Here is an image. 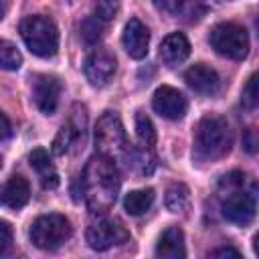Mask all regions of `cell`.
<instances>
[{
  "mask_svg": "<svg viewBox=\"0 0 259 259\" xmlns=\"http://www.w3.org/2000/svg\"><path fill=\"white\" fill-rule=\"evenodd\" d=\"M119 170L115 166V160L95 154L93 158H89V162L83 168V174L77 178V186H79V194L81 198L87 202L89 210L93 214H105L119 192ZM77 194V200H79Z\"/></svg>",
  "mask_w": 259,
  "mask_h": 259,
  "instance_id": "cell-1",
  "label": "cell"
},
{
  "mask_svg": "<svg viewBox=\"0 0 259 259\" xmlns=\"http://www.w3.org/2000/svg\"><path fill=\"white\" fill-rule=\"evenodd\" d=\"M221 214L239 227L249 225L255 219L259 202V186L255 180L241 172L225 174L221 184Z\"/></svg>",
  "mask_w": 259,
  "mask_h": 259,
  "instance_id": "cell-2",
  "label": "cell"
},
{
  "mask_svg": "<svg viewBox=\"0 0 259 259\" xmlns=\"http://www.w3.org/2000/svg\"><path fill=\"white\" fill-rule=\"evenodd\" d=\"M231 127L221 115H204L194 130L192 156L198 162L221 160L231 150Z\"/></svg>",
  "mask_w": 259,
  "mask_h": 259,
  "instance_id": "cell-3",
  "label": "cell"
},
{
  "mask_svg": "<svg viewBox=\"0 0 259 259\" xmlns=\"http://www.w3.org/2000/svg\"><path fill=\"white\" fill-rule=\"evenodd\" d=\"M20 36L26 45V49L42 59H49L57 53L59 49V30L55 26V22L49 16L42 14H34V16H26L20 26Z\"/></svg>",
  "mask_w": 259,
  "mask_h": 259,
  "instance_id": "cell-4",
  "label": "cell"
},
{
  "mask_svg": "<svg viewBox=\"0 0 259 259\" xmlns=\"http://www.w3.org/2000/svg\"><path fill=\"white\" fill-rule=\"evenodd\" d=\"M95 152L111 160H125L130 152L123 123L115 111H103L95 123Z\"/></svg>",
  "mask_w": 259,
  "mask_h": 259,
  "instance_id": "cell-5",
  "label": "cell"
},
{
  "mask_svg": "<svg viewBox=\"0 0 259 259\" xmlns=\"http://www.w3.org/2000/svg\"><path fill=\"white\" fill-rule=\"evenodd\" d=\"M73 227L69 223V219L65 214H40L38 219H34V223L30 225V241L34 247L42 249V251H55L59 249L63 243H67L71 239Z\"/></svg>",
  "mask_w": 259,
  "mask_h": 259,
  "instance_id": "cell-6",
  "label": "cell"
},
{
  "mask_svg": "<svg viewBox=\"0 0 259 259\" xmlns=\"http://www.w3.org/2000/svg\"><path fill=\"white\" fill-rule=\"evenodd\" d=\"M210 47L233 61H243L249 53V34L241 24L235 22H219L210 30Z\"/></svg>",
  "mask_w": 259,
  "mask_h": 259,
  "instance_id": "cell-7",
  "label": "cell"
},
{
  "mask_svg": "<svg viewBox=\"0 0 259 259\" xmlns=\"http://www.w3.org/2000/svg\"><path fill=\"white\" fill-rule=\"evenodd\" d=\"M85 134H87V107L81 103H75L67 123L59 130V134L53 140V154L63 156L73 148L83 146Z\"/></svg>",
  "mask_w": 259,
  "mask_h": 259,
  "instance_id": "cell-8",
  "label": "cell"
},
{
  "mask_svg": "<svg viewBox=\"0 0 259 259\" xmlns=\"http://www.w3.org/2000/svg\"><path fill=\"white\" fill-rule=\"evenodd\" d=\"M85 239L93 251H107L109 247L130 241V233L117 219H97L87 227Z\"/></svg>",
  "mask_w": 259,
  "mask_h": 259,
  "instance_id": "cell-9",
  "label": "cell"
},
{
  "mask_svg": "<svg viewBox=\"0 0 259 259\" xmlns=\"http://www.w3.org/2000/svg\"><path fill=\"white\" fill-rule=\"evenodd\" d=\"M115 57L113 53H109L107 49H93L87 59H85V65H83V73L89 81V85L93 87H103L107 85V81L113 77L115 73Z\"/></svg>",
  "mask_w": 259,
  "mask_h": 259,
  "instance_id": "cell-10",
  "label": "cell"
},
{
  "mask_svg": "<svg viewBox=\"0 0 259 259\" xmlns=\"http://www.w3.org/2000/svg\"><path fill=\"white\" fill-rule=\"evenodd\" d=\"M152 107L154 111L164 117V119H172V121H178L186 115V109H188V101L186 97L170 87V85H162L154 91V97H152Z\"/></svg>",
  "mask_w": 259,
  "mask_h": 259,
  "instance_id": "cell-11",
  "label": "cell"
},
{
  "mask_svg": "<svg viewBox=\"0 0 259 259\" xmlns=\"http://www.w3.org/2000/svg\"><path fill=\"white\" fill-rule=\"evenodd\" d=\"M32 97H34L36 107L45 115L55 113L59 105V97H61V81L53 75H38L32 85Z\"/></svg>",
  "mask_w": 259,
  "mask_h": 259,
  "instance_id": "cell-12",
  "label": "cell"
},
{
  "mask_svg": "<svg viewBox=\"0 0 259 259\" xmlns=\"http://www.w3.org/2000/svg\"><path fill=\"white\" fill-rule=\"evenodd\" d=\"M184 81H186V85L192 91H196L200 95H214L221 89V77H219V73L212 67L204 65V63L192 65L184 73Z\"/></svg>",
  "mask_w": 259,
  "mask_h": 259,
  "instance_id": "cell-13",
  "label": "cell"
},
{
  "mask_svg": "<svg viewBox=\"0 0 259 259\" xmlns=\"http://www.w3.org/2000/svg\"><path fill=\"white\" fill-rule=\"evenodd\" d=\"M121 40L132 59H144L148 55V47H150V30L142 20L130 18L123 28Z\"/></svg>",
  "mask_w": 259,
  "mask_h": 259,
  "instance_id": "cell-14",
  "label": "cell"
},
{
  "mask_svg": "<svg viewBox=\"0 0 259 259\" xmlns=\"http://www.w3.org/2000/svg\"><path fill=\"white\" fill-rule=\"evenodd\" d=\"M190 55V42L182 32L168 34L160 45V59L166 67H178Z\"/></svg>",
  "mask_w": 259,
  "mask_h": 259,
  "instance_id": "cell-15",
  "label": "cell"
},
{
  "mask_svg": "<svg viewBox=\"0 0 259 259\" xmlns=\"http://www.w3.org/2000/svg\"><path fill=\"white\" fill-rule=\"evenodd\" d=\"M28 162L34 168V172L40 180V186L45 190H53V188L59 186V174H57V170L51 162V156L45 148H34L28 156Z\"/></svg>",
  "mask_w": 259,
  "mask_h": 259,
  "instance_id": "cell-16",
  "label": "cell"
},
{
  "mask_svg": "<svg viewBox=\"0 0 259 259\" xmlns=\"http://www.w3.org/2000/svg\"><path fill=\"white\" fill-rule=\"evenodd\" d=\"M156 255L164 257V259H182L186 257V249H184V233L180 227L170 225L158 239L156 245Z\"/></svg>",
  "mask_w": 259,
  "mask_h": 259,
  "instance_id": "cell-17",
  "label": "cell"
},
{
  "mask_svg": "<svg viewBox=\"0 0 259 259\" xmlns=\"http://www.w3.org/2000/svg\"><path fill=\"white\" fill-rule=\"evenodd\" d=\"M28 198H30V186L26 178H22L20 174L10 176L2 188V204L12 210H18L28 202Z\"/></svg>",
  "mask_w": 259,
  "mask_h": 259,
  "instance_id": "cell-18",
  "label": "cell"
},
{
  "mask_svg": "<svg viewBox=\"0 0 259 259\" xmlns=\"http://www.w3.org/2000/svg\"><path fill=\"white\" fill-rule=\"evenodd\" d=\"M154 190L152 188H142V190H132L123 196V208L127 214L132 217H140L144 212L150 210V206L154 204Z\"/></svg>",
  "mask_w": 259,
  "mask_h": 259,
  "instance_id": "cell-19",
  "label": "cell"
},
{
  "mask_svg": "<svg viewBox=\"0 0 259 259\" xmlns=\"http://www.w3.org/2000/svg\"><path fill=\"white\" fill-rule=\"evenodd\" d=\"M127 166H132L140 176H148L154 172L156 168V156L152 154V148L140 146V148H130L127 156H125Z\"/></svg>",
  "mask_w": 259,
  "mask_h": 259,
  "instance_id": "cell-20",
  "label": "cell"
},
{
  "mask_svg": "<svg viewBox=\"0 0 259 259\" xmlns=\"http://www.w3.org/2000/svg\"><path fill=\"white\" fill-rule=\"evenodd\" d=\"M188 188L182 184V182H176V184H170L168 190H166V206L168 210L172 212H182L186 206H188Z\"/></svg>",
  "mask_w": 259,
  "mask_h": 259,
  "instance_id": "cell-21",
  "label": "cell"
},
{
  "mask_svg": "<svg viewBox=\"0 0 259 259\" xmlns=\"http://www.w3.org/2000/svg\"><path fill=\"white\" fill-rule=\"evenodd\" d=\"M136 136L140 140V146L154 148V144H156V130H154L152 119L146 113H142V111L136 113Z\"/></svg>",
  "mask_w": 259,
  "mask_h": 259,
  "instance_id": "cell-22",
  "label": "cell"
},
{
  "mask_svg": "<svg viewBox=\"0 0 259 259\" xmlns=\"http://www.w3.org/2000/svg\"><path fill=\"white\" fill-rule=\"evenodd\" d=\"M81 40L89 47L97 45L99 38H101V32H103V20H99L95 14L93 16H87L83 22H81Z\"/></svg>",
  "mask_w": 259,
  "mask_h": 259,
  "instance_id": "cell-23",
  "label": "cell"
},
{
  "mask_svg": "<svg viewBox=\"0 0 259 259\" xmlns=\"http://www.w3.org/2000/svg\"><path fill=\"white\" fill-rule=\"evenodd\" d=\"M241 103L245 109H259V71L247 79L241 91Z\"/></svg>",
  "mask_w": 259,
  "mask_h": 259,
  "instance_id": "cell-24",
  "label": "cell"
},
{
  "mask_svg": "<svg viewBox=\"0 0 259 259\" xmlns=\"http://www.w3.org/2000/svg\"><path fill=\"white\" fill-rule=\"evenodd\" d=\"M22 63V57L18 53V49L10 42V40H2L0 42V65L6 71H16Z\"/></svg>",
  "mask_w": 259,
  "mask_h": 259,
  "instance_id": "cell-25",
  "label": "cell"
},
{
  "mask_svg": "<svg viewBox=\"0 0 259 259\" xmlns=\"http://www.w3.org/2000/svg\"><path fill=\"white\" fill-rule=\"evenodd\" d=\"M117 10H119V0H93V14L103 22L111 20L117 14Z\"/></svg>",
  "mask_w": 259,
  "mask_h": 259,
  "instance_id": "cell-26",
  "label": "cell"
},
{
  "mask_svg": "<svg viewBox=\"0 0 259 259\" xmlns=\"http://www.w3.org/2000/svg\"><path fill=\"white\" fill-rule=\"evenodd\" d=\"M243 150L247 154H257L259 152V130L247 127L243 132Z\"/></svg>",
  "mask_w": 259,
  "mask_h": 259,
  "instance_id": "cell-27",
  "label": "cell"
},
{
  "mask_svg": "<svg viewBox=\"0 0 259 259\" xmlns=\"http://www.w3.org/2000/svg\"><path fill=\"white\" fill-rule=\"evenodd\" d=\"M10 245H12V229L6 221H2L0 223V255H6Z\"/></svg>",
  "mask_w": 259,
  "mask_h": 259,
  "instance_id": "cell-28",
  "label": "cell"
},
{
  "mask_svg": "<svg viewBox=\"0 0 259 259\" xmlns=\"http://www.w3.org/2000/svg\"><path fill=\"white\" fill-rule=\"evenodd\" d=\"M160 10H164V12H178L182 6H184V2L186 0H152Z\"/></svg>",
  "mask_w": 259,
  "mask_h": 259,
  "instance_id": "cell-29",
  "label": "cell"
},
{
  "mask_svg": "<svg viewBox=\"0 0 259 259\" xmlns=\"http://www.w3.org/2000/svg\"><path fill=\"white\" fill-rule=\"evenodd\" d=\"M212 257H241V253L235 247H217L214 251H210Z\"/></svg>",
  "mask_w": 259,
  "mask_h": 259,
  "instance_id": "cell-30",
  "label": "cell"
},
{
  "mask_svg": "<svg viewBox=\"0 0 259 259\" xmlns=\"http://www.w3.org/2000/svg\"><path fill=\"white\" fill-rule=\"evenodd\" d=\"M0 119H2V140H8V136L12 134L10 119H8V115H6V113H2V115H0Z\"/></svg>",
  "mask_w": 259,
  "mask_h": 259,
  "instance_id": "cell-31",
  "label": "cell"
},
{
  "mask_svg": "<svg viewBox=\"0 0 259 259\" xmlns=\"http://www.w3.org/2000/svg\"><path fill=\"white\" fill-rule=\"evenodd\" d=\"M253 251H255V255H259V233L253 237Z\"/></svg>",
  "mask_w": 259,
  "mask_h": 259,
  "instance_id": "cell-32",
  "label": "cell"
},
{
  "mask_svg": "<svg viewBox=\"0 0 259 259\" xmlns=\"http://www.w3.org/2000/svg\"><path fill=\"white\" fill-rule=\"evenodd\" d=\"M255 26H257V30H259V14H257V20H255Z\"/></svg>",
  "mask_w": 259,
  "mask_h": 259,
  "instance_id": "cell-33",
  "label": "cell"
}]
</instances>
